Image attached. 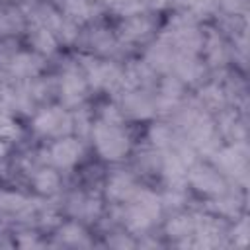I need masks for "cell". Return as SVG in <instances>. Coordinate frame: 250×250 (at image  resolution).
I'll list each match as a JSON object with an SVG mask.
<instances>
[{"label": "cell", "instance_id": "obj_1", "mask_svg": "<svg viewBox=\"0 0 250 250\" xmlns=\"http://www.w3.org/2000/svg\"><path fill=\"white\" fill-rule=\"evenodd\" d=\"M94 139H96V146L98 150L104 154V158L107 160H119L121 156H125V152L129 150V139L127 135L119 129V125L113 123H100L94 129Z\"/></svg>", "mask_w": 250, "mask_h": 250}, {"label": "cell", "instance_id": "obj_2", "mask_svg": "<svg viewBox=\"0 0 250 250\" xmlns=\"http://www.w3.org/2000/svg\"><path fill=\"white\" fill-rule=\"evenodd\" d=\"M160 213V201L154 193L150 191H141L135 195L129 213H127V223L133 230H143L148 225H152V221L158 217Z\"/></svg>", "mask_w": 250, "mask_h": 250}, {"label": "cell", "instance_id": "obj_3", "mask_svg": "<svg viewBox=\"0 0 250 250\" xmlns=\"http://www.w3.org/2000/svg\"><path fill=\"white\" fill-rule=\"evenodd\" d=\"M35 129L43 135H64L70 131V115L62 111L61 107H51L47 111H41L35 117Z\"/></svg>", "mask_w": 250, "mask_h": 250}, {"label": "cell", "instance_id": "obj_4", "mask_svg": "<svg viewBox=\"0 0 250 250\" xmlns=\"http://www.w3.org/2000/svg\"><path fill=\"white\" fill-rule=\"evenodd\" d=\"M80 152H82V148H80L78 141H74V139H61V141H57L53 145L51 158H53V162L57 166L66 168V166H72L80 158Z\"/></svg>", "mask_w": 250, "mask_h": 250}, {"label": "cell", "instance_id": "obj_5", "mask_svg": "<svg viewBox=\"0 0 250 250\" xmlns=\"http://www.w3.org/2000/svg\"><path fill=\"white\" fill-rule=\"evenodd\" d=\"M215 162L229 174H242L246 168V152H244V145H236L230 148H225L217 154Z\"/></svg>", "mask_w": 250, "mask_h": 250}, {"label": "cell", "instance_id": "obj_6", "mask_svg": "<svg viewBox=\"0 0 250 250\" xmlns=\"http://www.w3.org/2000/svg\"><path fill=\"white\" fill-rule=\"evenodd\" d=\"M88 72H90V80H92L94 86L113 88V86H117L123 80L121 72L113 64H109V62H96V64H92L88 68Z\"/></svg>", "mask_w": 250, "mask_h": 250}, {"label": "cell", "instance_id": "obj_7", "mask_svg": "<svg viewBox=\"0 0 250 250\" xmlns=\"http://www.w3.org/2000/svg\"><path fill=\"white\" fill-rule=\"evenodd\" d=\"M189 182L201 189V191H211V193H217L221 191L225 186H223V180L219 178L217 172L209 170V168H203V166H197L189 172Z\"/></svg>", "mask_w": 250, "mask_h": 250}, {"label": "cell", "instance_id": "obj_8", "mask_svg": "<svg viewBox=\"0 0 250 250\" xmlns=\"http://www.w3.org/2000/svg\"><path fill=\"white\" fill-rule=\"evenodd\" d=\"M61 90H62V98L68 105H74L78 104L82 98H84V92H86V84L84 80L76 74V72H66L62 76V84H61Z\"/></svg>", "mask_w": 250, "mask_h": 250}, {"label": "cell", "instance_id": "obj_9", "mask_svg": "<svg viewBox=\"0 0 250 250\" xmlns=\"http://www.w3.org/2000/svg\"><path fill=\"white\" fill-rule=\"evenodd\" d=\"M150 29V23H148V20H145V18H139V16H135V18H129L125 23H123V33H125V37H129V39H137V37H143L146 31Z\"/></svg>", "mask_w": 250, "mask_h": 250}, {"label": "cell", "instance_id": "obj_10", "mask_svg": "<svg viewBox=\"0 0 250 250\" xmlns=\"http://www.w3.org/2000/svg\"><path fill=\"white\" fill-rule=\"evenodd\" d=\"M37 68H39V61H37L35 57H31V55H20V57H16L14 62H12V70H14V74H18V76H29V74H33Z\"/></svg>", "mask_w": 250, "mask_h": 250}, {"label": "cell", "instance_id": "obj_11", "mask_svg": "<svg viewBox=\"0 0 250 250\" xmlns=\"http://www.w3.org/2000/svg\"><path fill=\"white\" fill-rule=\"evenodd\" d=\"M131 191H133V182H131V178H127V176H115V178L109 182V186H107V193H109L111 197H115V199H123V197H127Z\"/></svg>", "mask_w": 250, "mask_h": 250}, {"label": "cell", "instance_id": "obj_12", "mask_svg": "<svg viewBox=\"0 0 250 250\" xmlns=\"http://www.w3.org/2000/svg\"><path fill=\"white\" fill-rule=\"evenodd\" d=\"M35 186L43 193H53L59 188V176L53 170H41L35 174Z\"/></svg>", "mask_w": 250, "mask_h": 250}, {"label": "cell", "instance_id": "obj_13", "mask_svg": "<svg viewBox=\"0 0 250 250\" xmlns=\"http://www.w3.org/2000/svg\"><path fill=\"white\" fill-rule=\"evenodd\" d=\"M164 172H166V178H168L172 184H182V182L186 180L184 162H182L178 156H168V158H166Z\"/></svg>", "mask_w": 250, "mask_h": 250}, {"label": "cell", "instance_id": "obj_14", "mask_svg": "<svg viewBox=\"0 0 250 250\" xmlns=\"http://www.w3.org/2000/svg\"><path fill=\"white\" fill-rule=\"evenodd\" d=\"M31 39H33V45L39 51H43V53H53L55 51V37H53V33L47 27H37L33 31Z\"/></svg>", "mask_w": 250, "mask_h": 250}, {"label": "cell", "instance_id": "obj_15", "mask_svg": "<svg viewBox=\"0 0 250 250\" xmlns=\"http://www.w3.org/2000/svg\"><path fill=\"white\" fill-rule=\"evenodd\" d=\"M148 59H150L152 64H156L158 68H166V66L172 64V51H170V47H166V45H158V47H154V49L150 51Z\"/></svg>", "mask_w": 250, "mask_h": 250}, {"label": "cell", "instance_id": "obj_16", "mask_svg": "<svg viewBox=\"0 0 250 250\" xmlns=\"http://www.w3.org/2000/svg\"><path fill=\"white\" fill-rule=\"evenodd\" d=\"M191 229H193V221L189 217H176L168 225V232L172 236H188L191 232Z\"/></svg>", "mask_w": 250, "mask_h": 250}, {"label": "cell", "instance_id": "obj_17", "mask_svg": "<svg viewBox=\"0 0 250 250\" xmlns=\"http://www.w3.org/2000/svg\"><path fill=\"white\" fill-rule=\"evenodd\" d=\"M62 4H64L68 14L76 16L80 20L88 18V14H90V6L86 4V0H62Z\"/></svg>", "mask_w": 250, "mask_h": 250}, {"label": "cell", "instance_id": "obj_18", "mask_svg": "<svg viewBox=\"0 0 250 250\" xmlns=\"http://www.w3.org/2000/svg\"><path fill=\"white\" fill-rule=\"evenodd\" d=\"M127 104H129V109H133V113L139 115V117H146V115H150V111H152L150 104L145 102V100H141L139 96H131V98L127 100Z\"/></svg>", "mask_w": 250, "mask_h": 250}, {"label": "cell", "instance_id": "obj_19", "mask_svg": "<svg viewBox=\"0 0 250 250\" xmlns=\"http://www.w3.org/2000/svg\"><path fill=\"white\" fill-rule=\"evenodd\" d=\"M61 234H62V238H64L66 242H72V244H78V242L84 240V230H82L78 225H66V227L61 230Z\"/></svg>", "mask_w": 250, "mask_h": 250}, {"label": "cell", "instance_id": "obj_20", "mask_svg": "<svg viewBox=\"0 0 250 250\" xmlns=\"http://www.w3.org/2000/svg\"><path fill=\"white\" fill-rule=\"evenodd\" d=\"M16 135H18L16 123H14L8 115L0 113V139H12V137H16Z\"/></svg>", "mask_w": 250, "mask_h": 250}, {"label": "cell", "instance_id": "obj_21", "mask_svg": "<svg viewBox=\"0 0 250 250\" xmlns=\"http://www.w3.org/2000/svg\"><path fill=\"white\" fill-rule=\"evenodd\" d=\"M0 205L6 209H21L25 205V199L16 193H2L0 195Z\"/></svg>", "mask_w": 250, "mask_h": 250}, {"label": "cell", "instance_id": "obj_22", "mask_svg": "<svg viewBox=\"0 0 250 250\" xmlns=\"http://www.w3.org/2000/svg\"><path fill=\"white\" fill-rule=\"evenodd\" d=\"M201 100L209 105V107H219L221 105V102H223V96H221V92L217 90V88H205L203 92H201Z\"/></svg>", "mask_w": 250, "mask_h": 250}, {"label": "cell", "instance_id": "obj_23", "mask_svg": "<svg viewBox=\"0 0 250 250\" xmlns=\"http://www.w3.org/2000/svg\"><path fill=\"white\" fill-rule=\"evenodd\" d=\"M152 139H154V143L164 145L170 139V135H168V131L164 127H156V129H152Z\"/></svg>", "mask_w": 250, "mask_h": 250}, {"label": "cell", "instance_id": "obj_24", "mask_svg": "<svg viewBox=\"0 0 250 250\" xmlns=\"http://www.w3.org/2000/svg\"><path fill=\"white\" fill-rule=\"evenodd\" d=\"M236 232L240 234L238 244H240V246H242V244H246V238H248V236H246V234H248V227H246V223H242V225L238 227V230H236Z\"/></svg>", "mask_w": 250, "mask_h": 250}, {"label": "cell", "instance_id": "obj_25", "mask_svg": "<svg viewBox=\"0 0 250 250\" xmlns=\"http://www.w3.org/2000/svg\"><path fill=\"white\" fill-rule=\"evenodd\" d=\"M4 150H6V146H4V145H2V141H0V154H2Z\"/></svg>", "mask_w": 250, "mask_h": 250}]
</instances>
